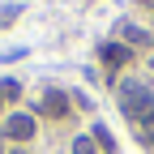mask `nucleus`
Instances as JSON below:
<instances>
[{
	"instance_id": "nucleus-1",
	"label": "nucleus",
	"mask_w": 154,
	"mask_h": 154,
	"mask_svg": "<svg viewBox=\"0 0 154 154\" xmlns=\"http://www.w3.org/2000/svg\"><path fill=\"white\" fill-rule=\"evenodd\" d=\"M120 107H124V116H128L133 124L154 128V94H150L146 86L128 82V86H124V94H120Z\"/></svg>"
},
{
	"instance_id": "nucleus-2",
	"label": "nucleus",
	"mask_w": 154,
	"mask_h": 154,
	"mask_svg": "<svg viewBox=\"0 0 154 154\" xmlns=\"http://www.w3.org/2000/svg\"><path fill=\"white\" fill-rule=\"evenodd\" d=\"M0 133H5L9 141H30L34 137V116H9V120L0 124Z\"/></svg>"
},
{
	"instance_id": "nucleus-3",
	"label": "nucleus",
	"mask_w": 154,
	"mask_h": 154,
	"mask_svg": "<svg viewBox=\"0 0 154 154\" xmlns=\"http://www.w3.org/2000/svg\"><path fill=\"white\" fill-rule=\"evenodd\" d=\"M99 56H103V64H107V69H120V64L128 60V47H124V43H103Z\"/></svg>"
},
{
	"instance_id": "nucleus-4",
	"label": "nucleus",
	"mask_w": 154,
	"mask_h": 154,
	"mask_svg": "<svg viewBox=\"0 0 154 154\" xmlns=\"http://www.w3.org/2000/svg\"><path fill=\"white\" fill-rule=\"evenodd\" d=\"M43 116H69V99L60 90H47V99H43Z\"/></svg>"
},
{
	"instance_id": "nucleus-5",
	"label": "nucleus",
	"mask_w": 154,
	"mask_h": 154,
	"mask_svg": "<svg viewBox=\"0 0 154 154\" xmlns=\"http://www.w3.org/2000/svg\"><path fill=\"white\" fill-rule=\"evenodd\" d=\"M120 34H124V38H128V43H133V47H150V43H154V38H150V34H146V30H137V26H124V30H120Z\"/></svg>"
},
{
	"instance_id": "nucleus-6",
	"label": "nucleus",
	"mask_w": 154,
	"mask_h": 154,
	"mask_svg": "<svg viewBox=\"0 0 154 154\" xmlns=\"http://www.w3.org/2000/svg\"><path fill=\"white\" fill-rule=\"evenodd\" d=\"M94 141H99V146H103L107 154H116V141H111V133H107L103 124H94Z\"/></svg>"
},
{
	"instance_id": "nucleus-7",
	"label": "nucleus",
	"mask_w": 154,
	"mask_h": 154,
	"mask_svg": "<svg viewBox=\"0 0 154 154\" xmlns=\"http://www.w3.org/2000/svg\"><path fill=\"white\" fill-rule=\"evenodd\" d=\"M13 17H22V5H5V9H0V30L13 26Z\"/></svg>"
},
{
	"instance_id": "nucleus-8",
	"label": "nucleus",
	"mask_w": 154,
	"mask_h": 154,
	"mask_svg": "<svg viewBox=\"0 0 154 154\" xmlns=\"http://www.w3.org/2000/svg\"><path fill=\"white\" fill-rule=\"evenodd\" d=\"M0 94H5V103H9V99L22 94V86H17V82H0Z\"/></svg>"
},
{
	"instance_id": "nucleus-9",
	"label": "nucleus",
	"mask_w": 154,
	"mask_h": 154,
	"mask_svg": "<svg viewBox=\"0 0 154 154\" xmlns=\"http://www.w3.org/2000/svg\"><path fill=\"white\" fill-rule=\"evenodd\" d=\"M73 154H94V141H90V137H77V141H73Z\"/></svg>"
},
{
	"instance_id": "nucleus-10",
	"label": "nucleus",
	"mask_w": 154,
	"mask_h": 154,
	"mask_svg": "<svg viewBox=\"0 0 154 154\" xmlns=\"http://www.w3.org/2000/svg\"><path fill=\"white\" fill-rule=\"evenodd\" d=\"M0 107H5V94H0Z\"/></svg>"
},
{
	"instance_id": "nucleus-11",
	"label": "nucleus",
	"mask_w": 154,
	"mask_h": 154,
	"mask_svg": "<svg viewBox=\"0 0 154 154\" xmlns=\"http://www.w3.org/2000/svg\"><path fill=\"white\" fill-rule=\"evenodd\" d=\"M141 5H154V0H141Z\"/></svg>"
},
{
	"instance_id": "nucleus-12",
	"label": "nucleus",
	"mask_w": 154,
	"mask_h": 154,
	"mask_svg": "<svg viewBox=\"0 0 154 154\" xmlns=\"http://www.w3.org/2000/svg\"><path fill=\"white\" fill-rule=\"evenodd\" d=\"M0 154H5V150H0Z\"/></svg>"
}]
</instances>
